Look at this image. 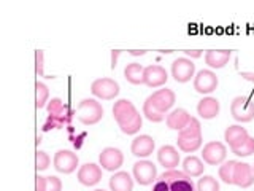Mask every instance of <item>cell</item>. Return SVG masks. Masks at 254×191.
<instances>
[{
    "label": "cell",
    "mask_w": 254,
    "mask_h": 191,
    "mask_svg": "<svg viewBox=\"0 0 254 191\" xmlns=\"http://www.w3.org/2000/svg\"><path fill=\"white\" fill-rule=\"evenodd\" d=\"M153 191H195V187L185 172L170 169L159 177Z\"/></svg>",
    "instance_id": "obj_1"
},
{
    "label": "cell",
    "mask_w": 254,
    "mask_h": 191,
    "mask_svg": "<svg viewBox=\"0 0 254 191\" xmlns=\"http://www.w3.org/2000/svg\"><path fill=\"white\" fill-rule=\"evenodd\" d=\"M178 147L185 153H194L202 147V126L197 118H190L189 124L178 132Z\"/></svg>",
    "instance_id": "obj_2"
},
{
    "label": "cell",
    "mask_w": 254,
    "mask_h": 191,
    "mask_svg": "<svg viewBox=\"0 0 254 191\" xmlns=\"http://www.w3.org/2000/svg\"><path fill=\"white\" fill-rule=\"evenodd\" d=\"M73 118V111L67 103H64L59 97H54L48 102V121L45 129H58L65 124H70Z\"/></svg>",
    "instance_id": "obj_3"
},
{
    "label": "cell",
    "mask_w": 254,
    "mask_h": 191,
    "mask_svg": "<svg viewBox=\"0 0 254 191\" xmlns=\"http://www.w3.org/2000/svg\"><path fill=\"white\" fill-rule=\"evenodd\" d=\"M76 116L78 119L86 126L97 124L102 116H103V108L102 105L94 99H83L78 103L76 108Z\"/></svg>",
    "instance_id": "obj_4"
},
{
    "label": "cell",
    "mask_w": 254,
    "mask_h": 191,
    "mask_svg": "<svg viewBox=\"0 0 254 191\" xmlns=\"http://www.w3.org/2000/svg\"><path fill=\"white\" fill-rule=\"evenodd\" d=\"M230 115L235 121L250 123L254 119V103L243 96H238L230 103Z\"/></svg>",
    "instance_id": "obj_5"
},
{
    "label": "cell",
    "mask_w": 254,
    "mask_h": 191,
    "mask_svg": "<svg viewBox=\"0 0 254 191\" xmlns=\"http://www.w3.org/2000/svg\"><path fill=\"white\" fill-rule=\"evenodd\" d=\"M91 93L99 99L111 100L119 94V85L111 78H99V80H95V82H92Z\"/></svg>",
    "instance_id": "obj_6"
},
{
    "label": "cell",
    "mask_w": 254,
    "mask_h": 191,
    "mask_svg": "<svg viewBox=\"0 0 254 191\" xmlns=\"http://www.w3.org/2000/svg\"><path fill=\"white\" fill-rule=\"evenodd\" d=\"M194 72H195V64L188 58H178L172 64V77L178 83L189 82L194 77Z\"/></svg>",
    "instance_id": "obj_7"
},
{
    "label": "cell",
    "mask_w": 254,
    "mask_h": 191,
    "mask_svg": "<svg viewBox=\"0 0 254 191\" xmlns=\"http://www.w3.org/2000/svg\"><path fill=\"white\" fill-rule=\"evenodd\" d=\"M53 163H54V167H56V171H58V172H61V174H71L76 169L79 159H78V156L73 153V151H70V150H59L58 153L54 155Z\"/></svg>",
    "instance_id": "obj_8"
},
{
    "label": "cell",
    "mask_w": 254,
    "mask_h": 191,
    "mask_svg": "<svg viewBox=\"0 0 254 191\" xmlns=\"http://www.w3.org/2000/svg\"><path fill=\"white\" fill-rule=\"evenodd\" d=\"M226 155H227V148L221 142H208L202 151L203 161L210 166H218L221 163H224Z\"/></svg>",
    "instance_id": "obj_9"
},
{
    "label": "cell",
    "mask_w": 254,
    "mask_h": 191,
    "mask_svg": "<svg viewBox=\"0 0 254 191\" xmlns=\"http://www.w3.org/2000/svg\"><path fill=\"white\" fill-rule=\"evenodd\" d=\"M219 80L211 70H200L194 78V90L198 94H210L218 88Z\"/></svg>",
    "instance_id": "obj_10"
},
{
    "label": "cell",
    "mask_w": 254,
    "mask_h": 191,
    "mask_svg": "<svg viewBox=\"0 0 254 191\" xmlns=\"http://www.w3.org/2000/svg\"><path fill=\"white\" fill-rule=\"evenodd\" d=\"M99 161H100V166H102L105 171L115 172V171H118L119 167L123 166V163H124V156H123L121 150H119V148L107 147V148H103V150H102V153H100V156H99Z\"/></svg>",
    "instance_id": "obj_11"
},
{
    "label": "cell",
    "mask_w": 254,
    "mask_h": 191,
    "mask_svg": "<svg viewBox=\"0 0 254 191\" xmlns=\"http://www.w3.org/2000/svg\"><path fill=\"white\" fill-rule=\"evenodd\" d=\"M138 111L129 99H119L113 105V116L119 126H124L135 118Z\"/></svg>",
    "instance_id": "obj_12"
},
{
    "label": "cell",
    "mask_w": 254,
    "mask_h": 191,
    "mask_svg": "<svg viewBox=\"0 0 254 191\" xmlns=\"http://www.w3.org/2000/svg\"><path fill=\"white\" fill-rule=\"evenodd\" d=\"M133 177L140 185H151L157 177V169L151 161H138L133 164Z\"/></svg>",
    "instance_id": "obj_13"
},
{
    "label": "cell",
    "mask_w": 254,
    "mask_h": 191,
    "mask_svg": "<svg viewBox=\"0 0 254 191\" xmlns=\"http://www.w3.org/2000/svg\"><path fill=\"white\" fill-rule=\"evenodd\" d=\"M102 180V169L94 163H87L79 167L78 182L84 187H94Z\"/></svg>",
    "instance_id": "obj_14"
},
{
    "label": "cell",
    "mask_w": 254,
    "mask_h": 191,
    "mask_svg": "<svg viewBox=\"0 0 254 191\" xmlns=\"http://www.w3.org/2000/svg\"><path fill=\"white\" fill-rule=\"evenodd\" d=\"M154 139L151 135H138L132 140V145H130V151L133 156L137 158H146L154 151Z\"/></svg>",
    "instance_id": "obj_15"
},
{
    "label": "cell",
    "mask_w": 254,
    "mask_h": 191,
    "mask_svg": "<svg viewBox=\"0 0 254 191\" xmlns=\"http://www.w3.org/2000/svg\"><path fill=\"white\" fill-rule=\"evenodd\" d=\"M149 99L154 103V107L161 111V113L165 115L175 103V93L172 90H167L165 88V90H159V91L153 93L149 96Z\"/></svg>",
    "instance_id": "obj_16"
},
{
    "label": "cell",
    "mask_w": 254,
    "mask_h": 191,
    "mask_svg": "<svg viewBox=\"0 0 254 191\" xmlns=\"http://www.w3.org/2000/svg\"><path fill=\"white\" fill-rule=\"evenodd\" d=\"M169 75L161 66H148L145 67V85L149 88H159L167 83Z\"/></svg>",
    "instance_id": "obj_17"
},
{
    "label": "cell",
    "mask_w": 254,
    "mask_h": 191,
    "mask_svg": "<svg viewBox=\"0 0 254 191\" xmlns=\"http://www.w3.org/2000/svg\"><path fill=\"white\" fill-rule=\"evenodd\" d=\"M254 183L253 167L246 163H237L235 174H234V185L240 188H250Z\"/></svg>",
    "instance_id": "obj_18"
},
{
    "label": "cell",
    "mask_w": 254,
    "mask_h": 191,
    "mask_svg": "<svg viewBox=\"0 0 254 191\" xmlns=\"http://www.w3.org/2000/svg\"><path fill=\"white\" fill-rule=\"evenodd\" d=\"M157 161L161 163L165 169H175L180 164V153L178 150L172 145H164L157 151Z\"/></svg>",
    "instance_id": "obj_19"
},
{
    "label": "cell",
    "mask_w": 254,
    "mask_h": 191,
    "mask_svg": "<svg viewBox=\"0 0 254 191\" xmlns=\"http://www.w3.org/2000/svg\"><path fill=\"white\" fill-rule=\"evenodd\" d=\"M248 137H250L248 131H246L245 127L237 126V124L229 126L227 129H226V132H224V140L227 142V145L230 147V150L240 147Z\"/></svg>",
    "instance_id": "obj_20"
},
{
    "label": "cell",
    "mask_w": 254,
    "mask_h": 191,
    "mask_svg": "<svg viewBox=\"0 0 254 191\" xmlns=\"http://www.w3.org/2000/svg\"><path fill=\"white\" fill-rule=\"evenodd\" d=\"M190 118L192 116H190L185 108H175L173 111H170V113L167 115V126H169L170 129L180 132L189 124Z\"/></svg>",
    "instance_id": "obj_21"
},
{
    "label": "cell",
    "mask_w": 254,
    "mask_h": 191,
    "mask_svg": "<svg viewBox=\"0 0 254 191\" xmlns=\"http://www.w3.org/2000/svg\"><path fill=\"white\" fill-rule=\"evenodd\" d=\"M221 110L219 100L214 97H203L200 102L197 103V113L200 115L203 119H211L216 118Z\"/></svg>",
    "instance_id": "obj_22"
},
{
    "label": "cell",
    "mask_w": 254,
    "mask_h": 191,
    "mask_svg": "<svg viewBox=\"0 0 254 191\" xmlns=\"http://www.w3.org/2000/svg\"><path fill=\"white\" fill-rule=\"evenodd\" d=\"M230 54L229 50H210L205 54V62L211 69H222L229 62Z\"/></svg>",
    "instance_id": "obj_23"
},
{
    "label": "cell",
    "mask_w": 254,
    "mask_h": 191,
    "mask_svg": "<svg viewBox=\"0 0 254 191\" xmlns=\"http://www.w3.org/2000/svg\"><path fill=\"white\" fill-rule=\"evenodd\" d=\"M110 188L111 191H132L133 190V180L129 172H116L110 179Z\"/></svg>",
    "instance_id": "obj_24"
},
{
    "label": "cell",
    "mask_w": 254,
    "mask_h": 191,
    "mask_svg": "<svg viewBox=\"0 0 254 191\" xmlns=\"http://www.w3.org/2000/svg\"><path fill=\"white\" fill-rule=\"evenodd\" d=\"M124 77L129 83L132 85H141L145 83V67L138 62L127 64V67L124 69Z\"/></svg>",
    "instance_id": "obj_25"
},
{
    "label": "cell",
    "mask_w": 254,
    "mask_h": 191,
    "mask_svg": "<svg viewBox=\"0 0 254 191\" xmlns=\"http://www.w3.org/2000/svg\"><path fill=\"white\" fill-rule=\"evenodd\" d=\"M205 166L202 163L200 158L197 156H188L185 161H183V172H185L188 177H200L203 174Z\"/></svg>",
    "instance_id": "obj_26"
},
{
    "label": "cell",
    "mask_w": 254,
    "mask_h": 191,
    "mask_svg": "<svg viewBox=\"0 0 254 191\" xmlns=\"http://www.w3.org/2000/svg\"><path fill=\"white\" fill-rule=\"evenodd\" d=\"M143 115H145L149 121H153V123H161V121H164V118H165V115L161 113V111L154 107V103L151 102L149 97L145 100V103H143Z\"/></svg>",
    "instance_id": "obj_27"
},
{
    "label": "cell",
    "mask_w": 254,
    "mask_h": 191,
    "mask_svg": "<svg viewBox=\"0 0 254 191\" xmlns=\"http://www.w3.org/2000/svg\"><path fill=\"white\" fill-rule=\"evenodd\" d=\"M238 161H227L219 167V179L227 183V185H234V174Z\"/></svg>",
    "instance_id": "obj_28"
},
{
    "label": "cell",
    "mask_w": 254,
    "mask_h": 191,
    "mask_svg": "<svg viewBox=\"0 0 254 191\" xmlns=\"http://www.w3.org/2000/svg\"><path fill=\"white\" fill-rule=\"evenodd\" d=\"M35 107L37 108H43L48 102V97H50V90L46 88L45 83L37 82L35 83Z\"/></svg>",
    "instance_id": "obj_29"
},
{
    "label": "cell",
    "mask_w": 254,
    "mask_h": 191,
    "mask_svg": "<svg viewBox=\"0 0 254 191\" xmlns=\"http://www.w3.org/2000/svg\"><path fill=\"white\" fill-rule=\"evenodd\" d=\"M197 191H219V183L211 175H205V177L198 180Z\"/></svg>",
    "instance_id": "obj_30"
},
{
    "label": "cell",
    "mask_w": 254,
    "mask_h": 191,
    "mask_svg": "<svg viewBox=\"0 0 254 191\" xmlns=\"http://www.w3.org/2000/svg\"><path fill=\"white\" fill-rule=\"evenodd\" d=\"M232 153L234 155H237V156H242V158H245V156H251L253 153H254V139L253 137H248L246 139L240 147H237V148H234L232 150Z\"/></svg>",
    "instance_id": "obj_31"
},
{
    "label": "cell",
    "mask_w": 254,
    "mask_h": 191,
    "mask_svg": "<svg viewBox=\"0 0 254 191\" xmlns=\"http://www.w3.org/2000/svg\"><path fill=\"white\" fill-rule=\"evenodd\" d=\"M141 123H143V121H141V115H140V113H137V115H135V118H133V119H130V121L127 123V124L119 126V127H121V131H123L124 134L132 135V134H137V132L140 131Z\"/></svg>",
    "instance_id": "obj_32"
},
{
    "label": "cell",
    "mask_w": 254,
    "mask_h": 191,
    "mask_svg": "<svg viewBox=\"0 0 254 191\" xmlns=\"http://www.w3.org/2000/svg\"><path fill=\"white\" fill-rule=\"evenodd\" d=\"M50 163H51V159H50V156H48V153H45V151H37V155H35V167H37V171L48 169Z\"/></svg>",
    "instance_id": "obj_33"
},
{
    "label": "cell",
    "mask_w": 254,
    "mask_h": 191,
    "mask_svg": "<svg viewBox=\"0 0 254 191\" xmlns=\"http://www.w3.org/2000/svg\"><path fill=\"white\" fill-rule=\"evenodd\" d=\"M62 190V182L58 177H46L45 180V191H61Z\"/></svg>",
    "instance_id": "obj_34"
},
{
    "label": "cell",
    "mask_w": 254,
    "mask_h": 191,
    "mask_svg": "<svg viewBox=\"0 0 254 191\" xmlns=\"http://www.w3.org/2000/svg\"><path fill=\"white\" fill-rule=\"evenodd\" d=\"M35 70L40 77H45V70H43V51L37 50L35 51Z\"/></svg>",
    "instance_id": "obj_35"
},
{
    "label": "cell",
    "mask_w": 254,
    "mask_h": 191,
    "mask_svg": "<svg viewBox=\"0 0 254 191\" xmlns=\"http://www.w3.org/2000/svg\"><path fill=\"white\" fill-rule=\"evenodd\" d=\"M45 180H46V177L37 175L35 177V191H45Z\"/></svg>",
    "instance_id": "obj_36"
},
{
    "label": "cell",
    "mask_w": 254,
    "mask_h": 191,
    "mask_svg": "<svg viewBox=\"0 0 254 191\" xmlns=\"http://www.w3.org/2000/svg\"><path fill=\"white\" fill-rule=\"evenodd\" d=\"M185 54L186 56H189V58H200V56H202V51L200 50H186L185 51Z\"/></svg>",
    "instance_id": "obj_37"
},
{
    "label": "cell",
    "mask_w": 254,
    "mask_h": 191,
    "mask_svg": "<svg viewBox=\"0 0 254 191\" xmlns=\"http://www.w3.org/2000/svg\"><path fill=\"white\" fill-rule=\"evenodd\" d=\"M240 77L248 80V82H254V74H250V72H240Z\"/></svg>",
    "instance_id": "obj_38"
},
{
    "label": "cell",
    "mask_w": 254,
    "mask_h": 191,
    "mask_svg": "<svg viewBox=\"0 0 254 191\" xmlns=\"http://www.w3.org/2000/svg\"><path fill=\"white\" fill-rule=\"evenodd\" d=\"M118 54H119V51H115V53H113V58H111V59H113V61H111V67H113V69H115V66H116V58H118Z\"/></svg>",
    "instance_id": "obj_39"
},
{
    "label": "cell",
    "mask_w": 254,
    "mask_h": 191,
    "mask_svg": "<svg viewBox=\"0 0 254 191\" xmlns=\"http://www.w3.org/2000/svg\"><path fill=\"white\" fill-rule=\"evenodd\" d=\"M130 54L137 56V54H145V51H130Z\"/></svg>",
    "instance_id": "obj_40"
},
{
    "label": "cell",
    "mask_w": 254,
    "mask_h": 191,
    "mask_svg": "<svg viewBox=\"0 0 254 191\" xmlns=\"http://www.w3.org/2000/svg\"><path fill=\"white\" fill-rule=\"evenodd\" d=\"M94 191H105V190H94Z\"/></svg>",
    "instance_id": "obj_41"
},
{
    "label": "cell",
    "mask_w": 254,
    "mask_h": 191,
    "mask_svg": "<svg viewBox=\"0 0 254 191\" xmlns=\"http://www.w3.org/2000/svg\"><path fill=\"white\" fill-rule=\"evenodd\" d=\"M253 174H254V166H253Z\"/></svg>",
    "instance_id": "obj_42"
}]
</instances>
